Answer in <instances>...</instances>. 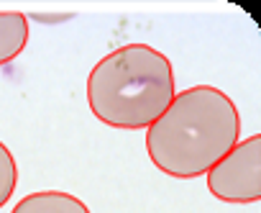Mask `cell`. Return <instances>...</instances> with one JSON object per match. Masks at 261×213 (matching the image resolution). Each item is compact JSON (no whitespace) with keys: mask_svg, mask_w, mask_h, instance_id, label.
I'll return each mask as SVG.
<instances>
[{"mask_svg":"<svg viewBox=\"0 0 261 213\" xmlns=\"http://www.w3.org/2000/svg\"><path fill=\"white\" fill-rule=\"evenodd\" d=\"M241 136L236 103L218 87L197 85L174 95L169 108L146 129V152L169 177L207 175Z\"/></svg>","mask_w":261,"mask_h":213,"instance_id":"obj_1","label":"cell"},{"mask_svg":"<svg viewBox=\"0 0 261 213\" xmlns=\"http://www.w3.org/2000/svg\"><path fill=\"white\" fill-rule=\"evenodd\" d=\"M177 95L167 54L149 44H125L102 57L87 77V103L113 129H149Z\"/></svg>","mask_w":261,"mask_h":213,"instance_id":"obj_2","label":"cell"},{"mask_svg":"<svg viewBox=\"0 0 261 213\" xmlns=\"http://www.w3.org/2000/svg\"><path fill=\"white\" fill-rule=\"evenodd\" d=\"M207 190L225 203H258L261 198V136L238 141L207 175Z\"/></svg>","mask_w":261,"mask_h":213,"instance_id":"obj_3","label":"cell"},{"mask_svg":"<svg viewBox=\"0 0 261 213\" xmlns=\"http://www.w3.org/2000/svg\"><path fill=\"white\" fill-rule=\"evenodd\" d=\"M11 213H90V208L69 193L41 190V193H31L21 198Z\"/></svg>","mask_w":261,"mask_h":213,"instance_id":"obj_4","label":"cell"},{"mask_svg":"<svg viewBox=\"0 0 261 213\" xmlns=\"http://www.w3.org/2000/svg\"><path fill=\"white\" fill-rule=\"evenodd\" d=\"M29 44V18L21 11H0V67L13 62Z\"/></svg>","mask_w":261,"mask_h":213,"instance_id":"obj_5","label":"cell"},{"mask_svg":"<svg viewBox=\"0 0 261 213\" xmlns=\"http://www.w3.org/2000/svg\"><path fill=\"white\" fill-rule=\"evenodd\" d=\"M16 182H18V167L16 159L11 154V149L0 141V208H3L13 193H16Z\"/></svg>","mask_w":261,"mask_h":213,"instance_id":"obj_6","label":"cell"}]
</instances>
